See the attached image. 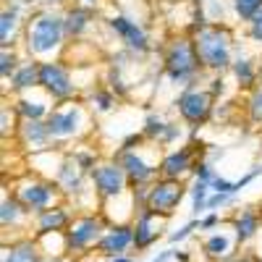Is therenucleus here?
I'll use <instances>...</instances> for the list:
<instances>
[{
	"mask_svg": "<svg viewBox=\"0 0 262 262\" xmlns=\"http://www.w3.org/2000/svg\"><path fill=\"white\" fill-rule=\"evenodd\" d=\"M50 100L53 97L42 90V86H37V90L24 92V95L16 97L13 111L21 116V121H42V118H48L53 113L50 111Z\"/></svg>",
	"mask_w": 262,
	"mask_h": 262,
	"instance_id": "4468645a",
	"label": "nucleus"
},
{
	"mask_svg": "<svg viewBox=\"0 0 262 262\" xmlns=\"http://www.w3.org/2000/svg\"><path fill=\"white\" fill-rule=\"evenodd\" d=\"M191 39H194L202 69L221 74L233 63L231 60V32L223 24H202L191 34Z\"/></svg>",
	"mask_w": 262,
	"mask_h": 262,
	"instance_id": "f257e3e1",
	"label": "nucleus"
},
{
	"mask_svg": "<svg viewBox=\"0 0 262 262\" xmlns=\"http://www.w3.org/2000/svg\"><path fill=\"white\" fill-rule=\"evenodd\" d=\"M217 221H221V215H217V212H210V215L200 217V228H202V231H210V228L217 226Z\"/></svg>",
	"mask_w": 262,
	"mask_h": 262,
	"instance_id": "58836bf2",
	"label": "nucleus"
},
{
	"mask_svg": "<svg viewBox=\"0 0 262 262\" xmlns=\"http://www.w3.org/2000/svg\"><path fill=\"white\" fill-rule=\"evenodd\" d=\"M212 102H215L212 92H207V90H196V86H189V90H184V92L179 95L176 107H179L181 118L196 128V126H202V123L210 118V113H212Z\"/></svg>",
	"mask_w": 262,
	"mask_h": 262,
	"instance_id": "9b49d317",
	"label": "nucleus"
},
{
	"mask_svg": "<svg viewBox=\"0 0 262 262\" xmlns=\"http://www.w3.org/2000/svg\"><path fill=\"white\" fill-rule=\"evenodd\" d=\"M200 228V217H194V221H189L186 226H181L179 231H173L168 238H170V244H179V242H184L186 236H191V231H196Z\"/></svg>",
	"mask_w": 262,
	"mask_h": 262,
	"instance_id": "f704fd0d",
	"label": "nucleus"
},
{
	"mask_svg": "<svg viewBox=\"0 0 262 262\" xmlns=\"http://www.w3.org/2000/svg\"><path fill=\"white\" fill-rule=\"evenodd\" d=\"M42 262H50V259H45V257H42Z\"/></svg>",
	"mask_w": 262,
	"mask_h": 262,
	"instance_id": "49530a36",
	"label": "nucleus"
},
{
	"mask_svg": "<svg viewBox=\"0 0 262 262\" xmlns=\"http://www.w3.org/2000/svg\"><path fill=\"white\" fill-rule=\"evenodd\" d=\"M16 29H18V11L16 8H3V16H0V45H3V50L13 48Z\"/></svg>",
	"mask_w": 262,
	"mask_h": 262,
	"instance_id": "a878e982",
	"label": "nucleus"
},
{
	"mask_svg": "<svg viewBox=\"0 0 262 262\" xmlns=\"http://www.w3.org/2000/svg\"><path fill=\"white\" fill-rule=\"evenodd\" d=\"M131 247H134V226L128 223V226H107V231L102 233L95 249L100 257L113 259V257L126 254Z\"/></svg>",
	"mask_w": 262,
	"mask_h": 262,
	"instance_id": "ddd939ff",
	"label": "nucleus"
},
{
	"mask_svg": "<svg viewBox=\"0 0 262 262\" xmlns=\"http://www.w3.org/2000/svg\"><path fill=\"white\" fill-rule=\"evenodd\" d=\"M84 3H97V0H84Z\"/></svg>",
	"mask_w": 262,
	"mask_h": 262,
	"instance_id": "a18cd8bd",
	"label": "nucleus"
},
{
	"mask_svg": "<svg viewBox=\"0 0 262 262\" xmlns=\"http://www.w3.org/2000/svg\"><path fill=\"white\" fill-rule=\"evenodd\" d=\"M186 194V186L181 181H170V179H160L155 181L149 189H147V196H144V207L152 210L160 217H170L173 212L179 210L181 200Z\"/></svg>",
	"mask_w": 262,
	"mask_h": 262,
	"instance_id": "6e6552de",
	"label": "nucleus"
},
{
	"mask_svg": "<svg viewBox=\"0 0 262 262\" xmlns=\"http://www.w3.org/2000/svg\"><path fill=\"white\" fill-rule=\"evenodd\" d=\"M173 259H176V262H191V257H189V252H173Z\"/></svg>",
	"mask_w": 262,
	"mask_h": 262,
	"instance_id": "a19ab883",
	"label": "nucleus"
},
{
	"mask_svg": "<svg viewBox=\"0 0 262 262\" xmlns=\"http://www.w3.org/2000/svg\"><path fill=\"white\" fill-rule=\"evenodd\" d=\"M105 231H107V226H105V217L100 212H86V215L74 217L71 228L66 231L69 254H81L86 249H95Z\"/></svg>",
	"mask_w": 262,
	"mask_h": 262,
	"instance_id": "39448f33",
	"label": "nucleus"
},
{
	"mask_svg": "<svg viewBox=\"0 0 262 262\" xmlns=\"http://www.w3.org/2000/svg\"><path fill=\"white\" fill-rule=\"evenodd\" d=\"M92 176V184H95V191L102 202L107 200H118V196L128 194V179H126V170L121 168L118 160H105V163H97V168L90 173Z\"/></svg>",
	"mask_w": 262,
	"mask_h": 262,
	"instance_id": "1a4fd4ad",
	"label": "nucleus"
},
{
	"mask_svg": "<svg viewBox=\"0 0 262 262\" xmlns=\"http://www.w3.org/2000/svg\"><path fill=\"white\" fill-rule=\"evenodd\" d=\"M50 262H76V259H69V257H60V259H50Z\"/></svg>",
	"mask_w": 262,
	"mask_h": 262,
	"instance_id": "c03bdc74",
	"label": "nucleus"
},
{
	"mask_svg": "<svg viewBox=\"0 0 262 262\" xmlns=\"http://www.w3.org/2000/svg\"><path fill=\"white\" fill-rule=\"evenodd\" d=\"M231 6H233V13L249 24V21L262 11V0H231Z\"/></svg>",
	"mask_w": 262,
	"mask_h": 262,
	"instance_id": "c756f323",
	"label": "nucleus"
},
{
	"mask_svg": "<svg viewBox=\"0 0 262 262\" xmlns=\"http://www.w3.org/2000/svg\"><path fill=\"white\" fill-rule=\"evenodd\" d=\"M191 168H194V152H191V147L170 149V152H165V155L160 158V179L181 181Z\"/></svg>",
	"mask_w": 262,
	"mask_h": 262,
	"instance_id": "f3484780",
	"label": "nucleus"
},
{
	"mask_svg": "<svg viewBox=\"0 0 262 262\" xmlns=\"http://www.w3.org/2000/svg\"><path fill=\"white\" fill-rule=\"evenodd\" d=\"M107 27H111L123 42H126V48L128 50H134V53H144L149 48V42H147V34L142 29V24H137L134 18H128V16H111V21H107Z\"/></svg>",
	"mask_w": 262,
	"mask_h": 262,
	"instance_id": "2eb2a0df",
	"label": "nucleus"
},
{
	"mask_svg": "<svg viewBox=\"0 0 262 262\" xmlns=\"http://www.w3.org/2000/svg\"><path fill=\"white\" fill-rule=\"evenodd\" d=\"M210 92H212V97H215L217 92H223V79H215V81H212V90H210Z\"/></svg>",
	"mask_w": 262,
	"mask_h": 262,
	"instance_id": "79ce46f5",
	"label": "nucleus"
},
{
	"mask_svg": "<svg viewBox=\"0 0 262 262\" xmlns=\"http://www.w3.org/2000/svg\"><path fill=\"white\" fill-rule=\"evenodd\" d=\"M55 186L63 191V194H81L84 189V170L79 168V163L74 158H63V163L58 165L55 170Z\"/></svg>",
	"mask_w": 262,
	"mask_h": 262,
	"instance_id": "a211bd4d",
	"label": "nucleus"
},
{
	"mask_svg": "<svg viewBox=\"0 0 262 262\" xmlns=\"http://www.w3.org/2000/svg\"><path fill=\"white\" fill-rule=\"evenodd\" d=\"M90 105L95 107L97 113H107V111L116 105V95H113L111 90H95V92L90 95Z\"/></svg>",
	"mask_w": 262,
	"mask_h": 262,
	"instance_id": "7c9ffc66",
	"label": "nucleus"
},
{
	"mask_svg": "<svg viewBox=\"0 0 262 262\" xmlns=\"http://www.w3.org/2000/svg\"><path fill=\"white\" fill-rule=\"evenodd\" d=\"M191 173H194V181H205V184H212V181H215V170H212L210 163H205V160L194 163Z\"/></svg>",
	"mask_w": 262,
	"mask_h": 262,
	"instance_id": "72a5a7b5",
	"label": "nucleus"
},
{
	"mask_svg": "<svg viewBox=\"0 0 262 262\" xmlns=\"http://www.w3.org/2000/svg\"><path fill=\"white\" fill-rule=\"evenodd\" d=\"M231 71H233L238 86H244V90H249V86L254 84V79H257V69H254V63L249 58H236L231 63Z\"/></svg>",
	"mask_w": 262,
	"mask_h": 262,
	"instance_id": "cd10ccee",
	"label": "nucleus"
},
{
	"mask_svg": "<svg viewBox=\"0 0 262 262\" xmlns=\"http://www.w3.org/2000/svg\"><path fill=\"white\" fill-rule=\"evenodd\" d=\"M249 37L254 39V42H259V45H262V11L249 21Z\"/></svg>",
	"mask_w": 262,
	"mask_h": 262,
	"instance_id": "e433bc0d",
	"label": "nucleus"
},
{
	"mask_svg": "<svg viewBox=\"0 0 262 262\" xmlns=\"http://www.w3.org/2000/svg\"><path fill=\"white\" fill-rule=\"evenodd\" d=\"M163 221L165 217L155 215L152 210L142 207L134 217V249H149L152 244H158V238L163 236Z\"/></svg>",
	"mask_w": 262,
	"mask_h": 262,
	"instance_id": "f8f14e48",
	"label": "nucleus"
},
{
	"mask_svg": "<svg viewBox=\"0 0 262 262\" xmlns=\"http://www.w3.org/2000/svg\"><path fill=\"white\" fill-rule=\"evenodd\" d=\"M13 196H16V200L24 205L29 212L39 215V212H45V210L55 207V202H58V186H53V184L45 181V179L27 176V179L16 181Z\"/></svg>",
	"mask_w": 262,
	"mask_h": 262,
	"instance_id": "423d86ee",
	"label": "nucleus"
},
{
	"mask_svg": "<svg viewBox=\"0 0 262 262\" xmlns=\"http://www.w3.org/2000/svg\"><path fill=\"white\" fill-rule=\"evenodd\" d=\"M142 137H147V139H152V142H158V144H170L173 139L181 137V131H179V126L165 123L160 116H147Z\"/></svg>",
	"mask_w": 262,
	"mask_h": 262,
	"instance_id": "5701e85b",
	"label": "nucleus"
},
{
	"mask_svg": "<svg viewBox=\"0 0 262 262\" xmlns=\"http://www.w3.org/2000/svg\"><path fill=\"white\" fill-rule=\"evenodd\" d=\"M118 163H121V168L126 170L128 184L137 186V189H149L152 184H155V176L160 173V160L147 158L142 147H134V149L121 152Z\"/></svg>",
	"mask_w": 262,
	"mask_h": 262,
	"instance_id": "0eeeda50",
	"label": "nucleus"
},
{
	"mask_svg": "<svg viewBox=\"0 0 262 262\" xmlns=\"http://www.w3.org/2000/svg\"><path fill=\"white\" fill-rule=\"evenodd\" d=\"M191 215L200 217L202 210H207V200H210V184L205 181H194L191 184Z\"/></svg>",
	"mask_w": 262,
	"mask_h": 262,
	"instance_id": "c85d7f7f",
	"label": "nucleus"
},
{
	"mask_svg": "<svg viewBox=\"0 0 262 262\" xmlns=\"http://www.w3.org/2000/svg\"><path fill=\"white\" fill-rule=\"evenodd\" d=\"M66 39V16L55 11H39L27 27V50L34 58H45L60 50Z\"/></svg>",
	"mask_w": 262,
	"mask_h": 262,
	"instance_id": "f03ea898",
	"label": "nucleus"
},
{
	"mask_svg": "<svg viewBox=\"0 0 262 262\" xmlns=\"http://www.w3.org/2000/svg\"><path fill=\"white\" fill-rule=\"evenodd\" d=\"M217 194H228V196H233V194H238V189H236V181H228V179H221V176H215V181L210 184Z\"/></svg>",
	"mask_w": 262,
	"mask_h": 262,
	"instance_id": "c9c22d12",
	"label": "nucleus"
},
{
	"mask_svg": "<svg viewBox=\"0 0 262 262\" xmlns=\"http://www.w3.org/2000/svg\"><path fill=\"white\" fill-rule=\"evenodd\" d=\"M18 69V55L13 50H3V55H0V74H3V79H11Z\"/></svg>",
	"mask_w": 262,
	"mask_h": 262,
	"instance_id": "473e14b6",
	"label": "nucleus"
},
{
	"mask_svg": "<svg viewBox=\"0 0 262 262\" xmlns=\"http://www.w3.org/2000/svg\"><path fill=\"white\" fill-rule=\"evenodd\" d=\"M247 111H249L252 123H262V86H257V90L249 95V100H247Z\"/></svg>",
	"mask_w": 262,
	"mask_h": 262,
	"instance_id": "2f4dec72",
	"label": "nucleus"
},
{
	"mask_svg": "<svg viewBox=\"0 0 262 262\" xmlns=\"http://www.w3.org/2000/svg\"><path fill=\"white\" fill-rule=\"evenodd\" d=\"M228 202H231L228 194H217V191H215V194H210V200H207V210L215 212L217 207H223V205H228Z\"/></svg>",
	"mask_w": 262,
	"mask_h": 262,
	"instance_id": "4c0bfd02",
	"label": "nucleus"
},
{
	"mask_svg": "<svg viewBox=\"0 0 262 262\" xmlns=\"http://www.w3.org/2000/svg\"><path fill=\"white\" fill-rule=\"evenodd\" d=\"M111 262H134V257H128V254H121V257H113Z\"/></svg>",
	"mask_w": 262,
	"mask_h": 262,
	"instance_id": "37998d69",
	"label": "nucleus"
},
{
	"mask_svg": "<svg viewBox=\"0 0 262 262\" xmlns=\"http://www.w3.org/2000/svg\"><path fill=\"white\" fill-rule=\"evenodd\" d=\"M18 139L24 147L42 152L50 142V131H48V121H21L18 126Z\"/></svg>",
	"mask_w": 262,
	"mask_h": 262,
	"instance_id": "412c9836",
	"label": "nucleus"
},
{
	"mask_svg": "<svg viewBox=\"0 0 262 262\" xmlns=\"http://www.w3.org/2000/svg\"><path fill=\"white\" fill-rule=\"evenodd\" d=\"M202 249H205V254L210 259H223V257L231 254V238L226 233H212V236L205 238Z\"/></svg>",
	"mask_w": 262,
	"mask_h": 262,
	"instance_id": "bb28decb",
	"label": "nucleus"
},
{
	"mask_svg": "<svg viewBox=\"0 0 262 262\" xmlns=\"http://www.w3.org/2000/svg\"><path fill=\"white\" fill-rule=\"evenodd\" d=\"M74 223V215L69 212V207L66 205H55L45 212H39L34 215V238L37 236H48V233H66L71 228Z\"/></svg>",
	"mask_w": 262,
	"mask_h": 262,
	"instance_id": "dca6fc26",
	"label": "nucleus"
},
{
	"mask_svg": "<svg viewBox=\"0 0 262 262\" xmlns=\"http://www.w3.org/2000/svg\"><path fill=\"white\" fill-rule=\"evenodd\" d=\"M92 24V13L81 8V6H74L66 11V34L69 37H81Z\"/></svg>",
	"mask_w": 262,
	"mask_h": 262,
	"instance_id": "393cba45",
	"label": "nucleus"
},
{
	"mask_svg": "<svg viewBox=\"0 0 262 262\" xmlns=\"http://www.w3.org/2000/svg\"><path fill=\"white\" fill-rule=\"evenodd\" d=\"M86 111L81 102H63L60 107H53V113L48 116V131L50 139L66 142V139H76L86 131Z\"/></svg>",
	"mask_w": 262,
	"mask_h": 262,
	"instance_id": "20e7f679",
	"label": "nucleus"
},
{
	"mask_svg": "<svg viewBox=\"0 0 262 262\" xmlns=\"http://www.w3.org/2000/svg\"><path fill=\"white\" fill-rule=\"evenodd\" d=\"M173 259V249H168V252H160L158 257H152L149 262H170Z\"/></svg>",
	"mask_w": 262,
	"mask_h": 262,
	"instance_id": "ea45409f",
	"label": "nucleus"
},
{
	"mask_svg": "<svg viewBox=\"0 0 262 262\" xmlns=\"http://www.w3.org/2000/svg\"><path fill=\"white\" fill-rule=\"evenodd\" d=\"M29 217H32V212L21 205L13 194H8V191H3V202H0V226H3L6 231L11 228H24L27 223H29Z\"/></svg>",
	"mask_w": 262,
	"mask_h": 262,
	"instance_id": "aec40b11",
	"label": "nucleus"
},
{
	"mask_svg": "<svg viewBox=\"0 0 262 262\" xmlns=\"http://www.w3.org/2000/svg\"><path fill=\"white\" fill-rule=\"evenodd\" d=\"M0 262H42V252L37 238H13L11 244H3Z\"/></svg>",
	"mask_w": 262,
	"mask_h": 262,
	"instance_id": "6ab92c4d",
	"label": "nucleus"
},
{
	"mask_svg": "<svg viewBox=\"0 0 262 262\" xmlns=\"http://www.w3.org/2000/svg\"><path fill=\"white\" fill-rule=\"evenodd\" d=\"M37 86H39V63H34V60L21 63L16 69V74L11 76V90L24 95V92L37 90Z\"/></svg>",
	"mask_w": 262,
	"mask_h": 262,
	"instance_id": "b1692460",
	"label": "nucleus"
},
{
	"mask_svg": "<svg viewBox=\"0 0 262 262\" xmlns=\"http://www.w3.org/2000/svg\"><path fill=\"white\" fill-rule=\"evenodd\" d=\"M163 69H165V76L170 81H176V84L191 81L196 74H200L202 63H200V55H196V48H194L191 37H173L168 42Z\"/></svg>",
	"mask_w": 262,
	"mask_h": 262,
	"instance_id": "7ed1b4c3",
	"label": "nucleus"
},
{
	"mask_svg": "<svg viewBox=\"0 0 262 262\" xmlns=\"http://www.w3.org/2000/svg\"><path fill=\"white\" fill-rule=\"evenodd\" d=\"M39 86L58 102L71 100V95L76 92L71 71L60 60H39Z\"/></svg>",
	"mask_w": 262,
	"mask_h": 262,
	"instance_id": "9d476101",
	"label": "nucleus"
},
{
	"mask_svg": "<svg viewBox=\"0 0 262 262\" xmlns=\"http://www.w3.org/2000/svg\"><path fill=\"white\" fill-rule=\"evenodd\" d=\"M259 223H262V215H259L257 210H252V207L242 210V212H238L233 221H231L236 242H238V244L252 242V238L257 236V231H259Z\"/></svg>",
	"mask_w": 262,
	"mask_h": 262,
	"instance_id": "4be33fe9",
	"label": "nucleus"
}]
</instances>
